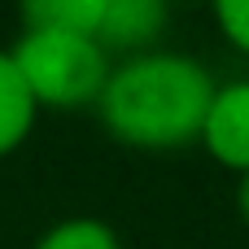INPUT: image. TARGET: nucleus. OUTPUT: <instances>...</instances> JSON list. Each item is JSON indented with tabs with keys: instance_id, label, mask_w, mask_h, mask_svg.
Returning a JSON list of instances; mask_svg holds the SVG:
<instances>
[{
	"instance_id": "2",
	"label": "nucleus",
	"mask_w": 249,
	"mask_h": 249,
	"mask_svg": "<svg viewBox=\"0 0 249 249\" xmlns=\"http://www.w3.org/2000/svg\"><path fill=\"white\" fill-rule=\"evenodd\" d=\"M26 92L39 109H83L96 105L114 70L109 53L92 35L74 31H22L9 48Z\"/></svg>"
},
{
	"instance_id": "4",
	"label": "nucleus",
	"mask_w": 249,
	"mask_h": 249,
	"mask_svg": "<svg viewBox=\"0 0 249 249\" xmlns=\"http://www.w3.org/2000/svg\"><path fill=\"white\" fill-rule=\"evenodd\" d=\"M171 0H105L96 39L105 53H149V44L166 31Z\"/></svg>"
},
{
	"instance_id": "6",
	"label": "nucleus",
	"mask_w": 249,
	"mask_h": 249,
	"mask_svg": "<svg viewBox=\"0 0 249 249\" xmlns=\"http://www.w3.org/2000/svg\"><path fill=\"white\" fill-rule=\"evenodd\" d=\"M101 9L105 0H18L22 31H74L92 39L101 26Z\"/></svg>"
},
{
	"instance_id": "5",
	"label": "nucleus",
	"mask_w": 249,
	"mask_h": 249,
	"mask_svg": "<svg viewBox=\"0 0 249 249\" xmlns=\"http://www.w3.org/2000/svg\"><path fill=\"white\" fill-rule=\"evenodd\" d=\"M35 118H39V105L26 92L9 48H0V158L26 144V136L35 131Z\"/></svg>"
},
{
	"instance_id": "3",
	"label": "nucleus",
	"mask_w": 249,
	"mask_h": 249,
	"mask_svg": "<svg viewBox=\"0 0 249 249\" xmlns=\"http://www.w3.org/2000/svg\"><path fill=\"white\" fill-rule=\"evenodd\" d=\"M197 144L228 171L245 175L249 171V79L219 83L201 123Z\"/></svg>"
},
{
	"instance_id": "7",
	"label": "nucleus",
	"mask_w": 249,
	"mask_h": 249,
	"mask_svg": "<svg viewBox=\"0 0 249 249\" xmlns=\"http://www.w3.org/2000/svg\"><path fill=\"white\" fill-rule=\"evenodd\" d=\"M31 249H123V236L96 214H70L39 232Z\"/></svg>"
},
{
	"instance_id": "1",
	"label": "nucleus",
	"mask_w": 249,
	"mask_h": 249,
	"mask_svg": "<svg viewBox=\"0 0 249 249\" xmlns=\"http://www.w3.org/2000/svg\"><path fill=\"white\" fill-rule=\"evenodd\" d=\"M214 88H219L214 74L193 53L149 48L123 57L109 70L96 114L114 140L131 149L166 153V149L197 144Z\"/></svg>"
},
{
	"instance_id": "8",
	"label": "nucleus",
	"mask_w": 249,
	"mask_h": 249,
	"mask_svg": "<svg viewBox=\"0 0 249 249\" xmlns=\"http://www.w3.org/2000/svg\"><path fill=\"white\" fill-rule=\"evenodd\" d=\"M210 4H214V22L223 39L249 57V0H210Z\"/></svg>"
},
{
	"instance_id": "9",
	"label": "nucleus",
	"mask_w": 249,
	"mask_h": 249,
	"mask_svg": "<svg viewBox=\"0 0 249 249\" xmlns=\"http://www.w3.org/2000/svg\"><path fill=\"white\" fill-rule=\"evenodd\" d=\"M236 210H241V219L249 223V171L241 175V184H236Z\"/></svg>"
}]
</instances>
